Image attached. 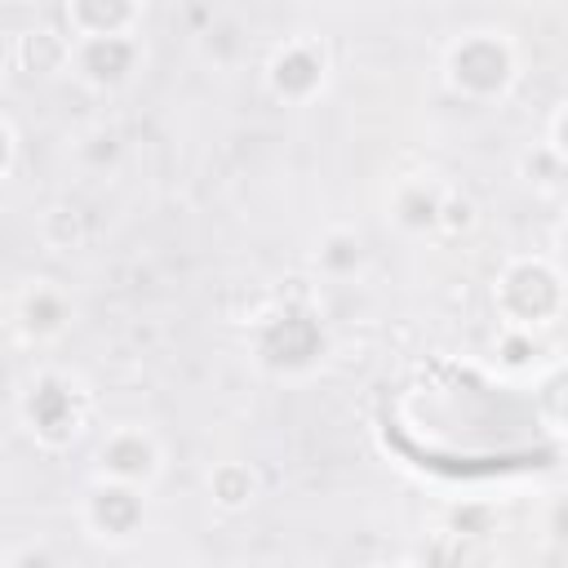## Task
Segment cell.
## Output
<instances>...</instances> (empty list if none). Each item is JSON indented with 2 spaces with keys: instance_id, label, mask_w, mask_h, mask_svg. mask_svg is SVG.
Returning <instances> with one entry per match:
<instances>
[{
  "instance_id": "15",
  "label": "cell",
  "mask_w": 568,
  "mask_h": 568,
  "mask_svg": "<svg viewBox=\"0 0 568 568\" xmlns=\"http://www.w3.org/2000/svg\"><path fill=\"white\" fill-rule=\"evenodd\" d=\"M364 266V240L351 226H328L315 240V271L324 280H351Z\"/></svg>"
},
{
  "instance_id": "21",
  "label": "cell",
  "mask_w": 568,
  "mask_h": 568,
  "mask_svg": "<svg viewBox=\"0 0 568 568\" xmlns=\"http://www.w3.org/2000/svg\"><path fill=\"white\" fill-rule=\"evenodd\" d=\"M9 568H58V564H53V555H49V550L27 546V550H18V555L9 559Z\"/></svg>"
},
{
  "instance_id": "19",
  "label": "cell",
  "mask_w": 568,
  "mask_h": 568,
  "mask_svg": "<svg viewBox=\"0 0 568 568\" xmlns=\"http://www.w3.org/2000/svg\"><path fill=\"white\" fill-rule=\"evenodd\" d=\"M479 226V204L466 195V191H453L444 195V209H439V231L435 235H470Z\"/></svg>"
},
{
  "instance_id": "2",
  "label": "cell",
  "mask_w": 568,
  "mask_h": 568,
  "mask_svg": "<svg viewBox=\"0 0 568 568\" xmlns=\"http://www.w3.org/2000/svg\"><path fill=\"white\" fill-rule=\"evenodd\" d=\"M18 422L44 453H67L93 426V390L67 368H36L18 390Z\"/></svg>"
},
{
  "instance_id": "8",
  "label": "cell",
  "mask_w": 568,
  "mask_h": 568,
  "mask_svg": "<svg viewBox=\"0 0 568 568\" xmlns=\"http://www.w3.org/2000/svg\"><path fill=\"white\" fill-rule=\"evenodd\" d=\"M146 62L142 36H98V40H71V75L93 93H115L138 80Z\"/></svg>"
},
{
  "instance_id": "6",
  "label": "cell",
  "mask_w": 568,
  "mask_h": 568,
  "mask_svg": "<svg viewBox=\"0 0 568 568\" xmlns=\"http://www.w3.org/2000/svg\"><path fill=\"white\" fill-rule=\"evenodd\" d=\"M80 528L98 546H133L146 528V493L111 479H93L80 497Z\"/></svg>"
},
{
  "instance_id": "13",
  "label": "cell",
  "mask_w": 568,
  "mask_h": 568,
  "mask_svg": "<svg viewBox=\"0 0 568 568\" xmlns=\"http://www.w3.org/2000/svg\"><path fill=\"white\" fill-rule=\"evenodd\" d=\"M13 67L27 75H62L71 67V36L53 22L18 31L13 36Z\"/></svg>"
},
{
  "instance_id": "18",
  "label": "cell",
  "mask_w": 568,
  "mask_h": 568,
  "mask_svg": "<svg viewBox=\"0 0 568 568\" xmlns=\"http://www.w3.org/2000/svg\"><path fill=\"white\" fill-rule=\"evenodd\" d=\"M40 240H44V248H53V253H71V248H80L84 240H89V226H84V213L75 209V204H53V209H44V217H40Z\"/></svg>"
},
{
  "instance_id": "22",
  "label": "cell",
  "mask_w": 568,
  "mask_h": 568,
  "mask_svg": "<svg viewBox=\"0 0 568 568\" xmlns=\"http://www.w3.org/2000/svg\"><path fill=\"white\" fill-rule=\"evenodd\" d=\"M13 155H18V146H13V129H9V120L0 115V182L9 178V169H13Z\"/></svg>"
},
{
  "instance_id": "3",
  "label": "cell",
  "mask_w": 568,
  "mask_h": 568,
  "mask_svg": "<svg viewBox=\"0 0 568 568\" xmlns=\"http://www.w3.org/2000/svg\"><path fill=\"white\" fill-rule=\"evenodd\" d=\"M564 271L546 253H519L493 275V311L510 333L546 337L564 320Z\"/></svg>"
},
{
  "instance_id": "10",
  "label": "cell",
  "mask_w": 568,
  "mask_h": 568,
  "mask_svg": "<svg viewBox=\"0 0 568 568\" xmlns=\"http://www.w3.org/2000/svg\"><path fill=\"white\" fill-rule=\"evenodd\" d=\"M448 186L430 173H408L390 186L386 195V217L404 235H435L439 231V209H444Z\"/></svg>"
},
{
  "instance_id": "17",
  "label": "cell",
  "mask_w": 568,
  "mask_h": 568,
  "mask_svg": "<svg viewBox=\"0 0 568 568\" xmlns=\"http://www.w3.org/2000/svg\"><path fill=\"white\" fill-rule=\"evenodd\" d=\"M564 173H568V155L532 142L524 155H519V178L537 191V195H559L564 191Z\"/></svg>"
},
{
  "instance_id": "1",
  "label": "cell",
  "mask_w": 568,
  "mask_h": 568,
  "mask_svg": "<svg viewBox=\"0 0 568 568\" xmlns=\"http://www.w3.org/2000/svg\"><path fill=\"white\" fill-rule=\"evenodd\" d=\"M439 75L453 98L470 106H497L519 84V44L506 27H466L444 44Z\"/></svg>"
},
{
  "instance_id": "4",
  "label": "cell",
  "mask_w": 568,
  "mask_h": 568,
  "mask_svg": "<svg viewBox=\"0 0 568 568\" xmlns=\"http://www.w3.org/2000/svg\"><path fill=\"white\" fill-rule=\"evenodd\" d=\"M328 80H333V53L311 31L284 36L262 62V89L280 106H311L328 89Z\"/></svg>"
},
{
  "instance_id": "16",
  "label": "cell",
  "mask_w": 568,
  "mask_h": 568,
  "mask_svg": "<svg viewBox=\"0 0 568 568\" xmlns=\"http://www.w3.org/2000/svg\"><path fill=\"white\" fill-rule=\"evenodd\" d=\"M493 359L506 368V373H541V368H550V364H559L546 346H541V337H532V333H510V328H501L497 333V342H493Z\"/></svg>"
},
{
  "instance_id": "12",
  "label": "cell",
  "mask_w": 568,
  "mask_h": 568,
  "mask_svg": "<svg viewBox=\"0 0 568 568\" xmlns=\"http://www.w3.org/2000/svg\"><path fill=\"white\" fill-rule=\"evenodd\" d=\"M417 564L422 568H497L501 564V546H497V537H484V532L439 528L426 541V555Z\"/></svg>"
},
{
  "instance_id": "7",
  "label": "cell",
  "mask_w": 568,
  "mask_h": 568,
  "mask_svg": "<svg viewBox=\"0 0 568 568\" xmlns=\"http://www.w3.org/2000/svg\"><path fill=\"white\" fill-rule=\"evenodd\" d=\"M257 359L275 373H297L311 368L324 355V328L306 306H284L266 320H257Z\"/></svg>"
},
{
  "instance_id": "11",
  "label": "cell",
  "mask_w": 568,
  "mask_h": 568,
  "mask_svg": "<svg viewBox=\"0 0 568 568\" xmlns=\"http://www.w3.org/2000/svg\"><path fill=\"white\" fill-rule=\"evenodd\" d=\"M58 18L71 40H98V36H138L146 9L133 0H67Z\"/></svg>"
},
{
  "instance_id": "23",
  "label": "cell",
  "mask_w": 568,
  "mask_h": 568,
  "mask_svg": "<svg viewBox=\"0 0 568 568\" xmlns=\"http://www.w3.org/2000/svg\"><path fill=\"white\" fill-rule=\"evenodd\" d=\"M368 568H422L417 559H377V564H368Z\"/></svg>"
},
{
  "instance_id": "14",
  "label": "cell",
  "mask_w": 568,
  "mask_h": 568,
  "mask_svg": "<svg viewBox=\"0 0 568 568\" xmlns=\"http://www.w3.org/2000/svg\"><path fill=\"white\" fill-rule=\"evenodd\" d=\"M204 488L222 515H244L262 497V475L248 462H217V466H209Z\"/></svg>"
},
{
  "instance_id": "9",
  "label": "cell",
  "mask_w": 568,
  "mask_h": 568,
  "mask_svg": "<svg viewBox=\"0 0 568 568\" xmlns=\"http://www.w3.org/2000/svg\"><path fill=\"white\" fill-rule=\"evenodd\" d=\"M13 328L31 346H49L71 328V297L53 280H31L13 297Z\"/></svg>"
},
{
  "instance_id": "5",
  "label": "cell",
  "mask_w": 568,
  "mask_h": 568,
  "mask_svg": "<svg viewBox=\"0 0 568 568\" xmlns=\"http://www.w3.org/2000/svg\"><path fill=\"white\" fill-rule=\"evenodd\" d=\"M164 439L142 426V422H115L102 430L98 448H93V479H111V484H129L151 493L164 479Z\"/></svg>"
},
{
  "instance_id": "20",
  "label": "cell",
  "mask_w": 568,
  "mask_h": 568,
  "mask_svg": "<svg viewBox=\"0 0 568 568\" xmlns=\"http://www.w3.org/2000/svg\"><path fill=\"white\" fill-rule=\"evenodd\" d=\"M564 115H568V102H555L550 120H546V138H541V146H550L559 155H568V146H564Z\"/></svg>"
}]
</instances>
